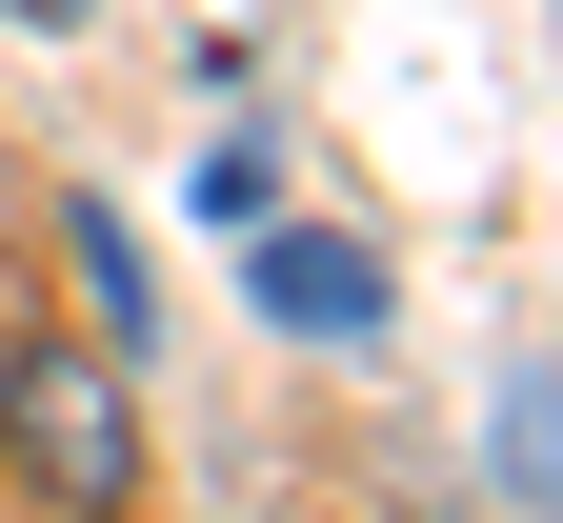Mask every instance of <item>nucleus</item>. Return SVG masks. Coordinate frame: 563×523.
<instances>
[{"mask_svg": "<svg viewBox=\"0 0 563 523\" xmlns=\"http://www.w3.org/2000/svg\"><path fill=\"white\" fill-rule=\"evenodd\" d=\"M0 464L41 503H141V403L121 342H0Z\"/></svg>", "mask_w": 563, "mask_h": 523, "instance_id": "obj_1", "label": "nucleus"}, {"mask_svg": "<svg viewBox=\"0 0 563 523\" xmlns=\"http://www.w3.org/2000/svg\"><path fill=\"white\" fill-rule=\"evenodd\" d=\"M242 303L282 342H383V242H342V221H262L242 242Z\"/></svg>", "mask_w": 563, "mask_h": 523, "instance_id": "obj_2", "label": "nucleus"}, {"mask_svg": "<svg viewBox=\"0 0 563 523\" xmlns=\"http://www.w3.org/2000/svg\"><path fill=\"white\" fill-rule=\"evenodd\" d=\"M60 262H81V303H101V342H141V323H162V303H141V242H121L101 201H60Z\"/></svg>", "mask_w": 563, "mask_h": 523, "instance_id": "obj_3", "label": "nucleus"}, {"mask_svg": "<svg viewBox=\"0 0 563 523\" xmlns=\"http://www.w3.org/2000/svg\"><path fill=\"white\" fill-rule=\"evenodd\" d=\"M0 21H41V41H81V21H101V0H0Z\"/></svg>", "mask_w": 563, "mask_h": 523, "instance_id": "obj_4", "label": "nucleus"}, {"mask_svg": "<svg viewBox=\"0 0 563 523\" xmlns=\"http://www.w3.org/2000/svg\"><path fill=\"white\" fill-rule=\"evenodd\" d=\"M0 201H21V141H0Z\"/></svg>", "mask_w": 563, "mask_h": 523, "instance_id": "obj_5", "label": "nucleus"}]
</instances>
